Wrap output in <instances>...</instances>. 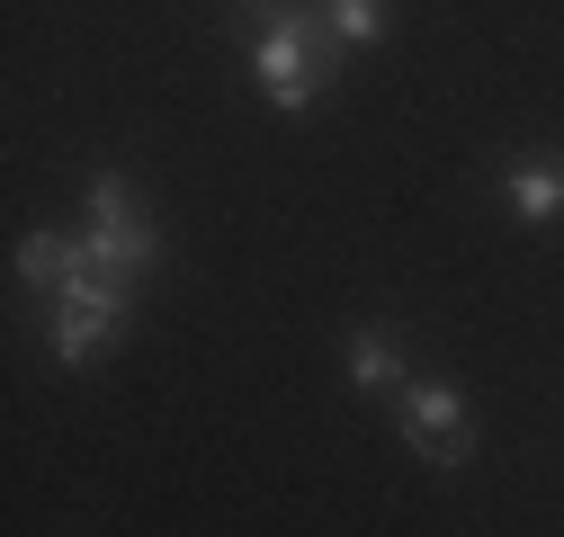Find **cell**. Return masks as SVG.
<instances>
[{"instance_id":"obj_1","label":"cell","mask_w":564,"mask_h":537,"mask_svg":"<svg viewBox=\"0 0 564 537\" xmlns=\"http://www.w3.org/2000/svg\"><path fill=\"white\" fill-rule=\"evenodd\" d=\"M332 63H340V36L323 19H305V10H288V0L251 28V73H260L269 108H314V90L332 81Z\"/></svg>"},{"instance_id":"obj_3","label":"cell","mask_w":564,"mask_h":537,"mask_svg":"<svg viewBox=\"0 0 564 537\" xmlns=\"http://www.w3.org/2000/svg\"><path fill=\"white\" fill-rule=\"evenodd\" d=\"M90 268H117V278H134V268H153V224H144V197H134L117 171L90 179Z\"/></svg>"},{"instance_id":"obj_2","label":"cell","mask_w":564,"mask_h":537,"mask_svg":"<svg viewBox=\"0 0 564 537\" xmlns=\"http://www.w3.org/2000/svg\"><path fill=\"white\" fill-rule=\"evenodd\" d=\"M126 305H134V278H117V268H82V278L54 296V322H45L54 359L63 368H90L108 350V331L126 322Z\"/></svg>"},{"instance_id":"obj_8","label":"cell","mask_w":564,"mask_h":537,"mask_svg":"<svg viewBox=\"0 0 564 537\" xmlns=\"http://www.w3.org/2000/svg\"><path fill=\"white\" fill-rule=\"evenodd\" d=\"M323 28H332L340 45H377V28H386V0H323Z\"/></svg>"},{"instance_id":"obj_4","label":"cell","mask_w":564,"mask_h":537,"mask_svg":"<svg viewBox=\"0 0 564 537\" xmlns=\"http://www.w3.org/2000/svg\"><path fill=\"white\" fill-rule=\"evenodd\" d=\"M394 413H403V439L431 457V465H466L475 457V421H466V394L440 385V376H412L394 394Z\"/></svg>"},{"instance_id":"obj_5","label":"cell","mask_w":564,"mask_h":537,"mask_svg":"<svg viewBox=\"0 0 564 537\" xmlns=\"http://www.w3.org/2000/svg\"><path fill=\"white\" fill-rule=\"evenodd\" d=\"M90 268V242L82 233H28L19 242V287H36V296H63Z\"/></svg>"},{"instance_id":"obj_7","label":"cell","mask_w":564,"mask_h":537,"mask_svg":"<svg viewBox=\"0 0 564 537\" xmlns=\"http://www.w3.org/2000/svg\"><path fill=\"white\" fill-rule=\"evenodd\" d=\"M349 376H359L368 394H403V385H412V368H403V350H394V331H386V322L349 331Z\"/></svg>"},{"instance_id":"obj_6","label":"cell","mask_w":564,"mask_h":537,"mask_svg":"<svg viewBox=\"0 0 564 537\" xmlns=\"http://www.w3.org/2000/svg\"><path fill=\"white\" fill-rule=\"evenodd\" d=\"M502 197H511L520 224H564V162H511Z\"/></svg>"}]
</instances>
